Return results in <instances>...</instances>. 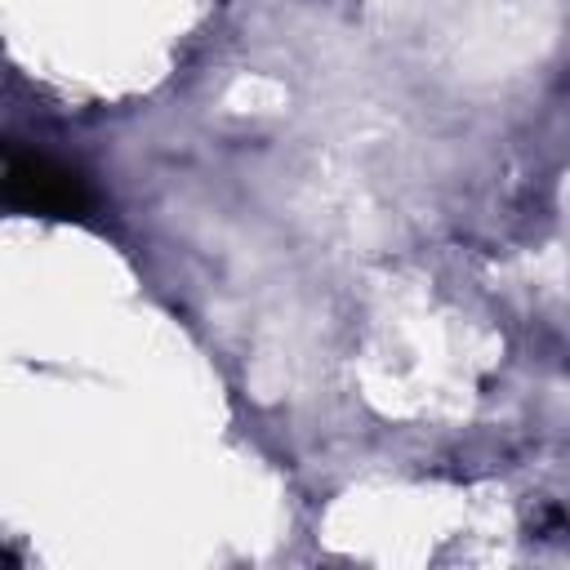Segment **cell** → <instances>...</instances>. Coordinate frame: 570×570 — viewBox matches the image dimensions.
Masks as SVG:
<instances>
[{"label": "cell", "instance_id": "6da1fadb", "mask_svg": "<svg viewBox=\"0 0 570 570\" xmlns=\"http://www.w3.org/2000/svg\"><path fill=\"white\" fill-rule=\"evenodd\" d=\"M0 187H4V205L13 214H40V218H71L76 223L94 205L85 178L71 165H62L36 147H22V142L4 147Z\"/></svg>", "mask_w": 570, "mask_h": 570}]
</instances>
